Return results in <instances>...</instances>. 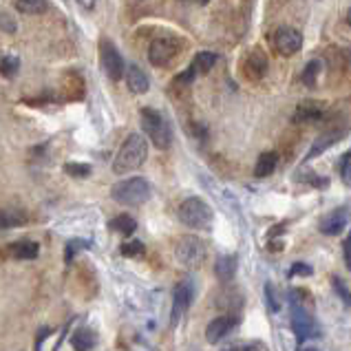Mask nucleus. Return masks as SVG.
<instances>
[{"label": "nucleus", "mask_w": 351, "mask_h": 351, "mask_svg": "<svg viewBox=\"0 0 351 351\" xmlns=\"http://www.w3.org/2000/svg\"><path fill=\"white\" fill-rule=\"evenodd\" d=\"M148 157V139L146 135L130 133L126 137V142L122 148L117 150V155L113 159V173L115 175H126L130 170H137L146 162Z\"/></svg>", "instance_id": "nucleus-1"}, {"label": "nucleus", "mask_w": 351, "mask_h": 351, "mask_svg": "<svg viewBox=\"0 0 351 351\" xmlns=\"http://www.w3.org/2000/svg\"><path fill=\"white\" fill-rule=\"evenodd\" d=\"M142 128L144 135L150 139V144L159 150H168L170 144H173V133H170V126L166 122V117L157 111V108H142Z\"/></svg>", "instance_id": "nucleus-2"}, {"label": "nucleus", "mask_w": 351, "mask_h": 351, "mask_svg": "<svg viewBox=\"0 0 351 351\" xmlns=\"http://www.w3.org/2000/svg\"><path fill=\"white\" fill-rule=\"evenodd\" d=\"M179 221L190 230H210L213 226V208L202 197H188L177 210Z\"/></svg>", "instance_id": "nucleus-3"}, {"label": "nucleus", "mask_w": 351, "mask_h": 351, "mask_svg": "<svg viewBox=\"0 0 351 351\" xmlns=\"http://www.w3.org/2000/svg\"><path fill=\"white\" fill-rule=\"evenodd\" d=\"M111 197L122 206H142L150 199V184L144 177H128L111 188Z\"/></svg>", "instance_id": "nucleus-4"}, {"label": "nucleus", "mask_w": 351, "mask_h": 351, "mask_svg": "<svg viewBox=\"0 0 351 351\" xmlns=\"http://www.w3.org/2000/svg\"><path fill=\"white\" fill-rule=\"evenodd\" d=\"M182 49H184V43L177 36L162 34L150 43L148 60H150V64H155V66H168L179 53H182Z\"/></svg>", "instance_id": "nucleus-5"}, {"label": "nucleus", "mask_w": 351, "mask_h": 351, "mask_svg": "<svg viewBox=\"0 0 351 351\" xmlns=\"http://www.w3.org/2000/svg\"><path fill=\"white\" fill-rule=\"evenodd\" d=\"M206 243L199 237H182L175 243V256L177 261L188 269H197L206 263Z\"/></svg>", "instance_id": "nucleus-6"}, {"label": "nucleus", "mask_w": 351, "mask_h": 351, "mask_svg": "<svg viewBox=\"0 0 351 351\" xmlns=\"http://www.w3.org/2000/svg\"><path fill=\"white\" fill-rule=\"evenodd\" d=\"M99 62H102V71L106 73L108 80H113V82L122 80L124 60L111 40H102V43H99Z\"/></svg>", "instance_id": "nucleus-7"}, {"label": "nucleus", "mask_w": 351, "mask_h": 351, "mask_svg": "<svg viewBox=\"0 0 351 351\" xmlns=\"http://www.w3.org/2000/svg\"><path fill=\"white\" fill-rule=\"evenodd\" d=\"M272 43H274V49L278 56L292 58L300 51V47H303V36L292 27H280V29H276Z\"/></svg>", "instance_id": "nucleus-8"}, {"label": "nucleus", "mask_w": 351, "mask_h": 351, "mask_svg": "<svg viewBox=\"0 0 351 351\" xmlns=\"http://www.w3.org/2000/svg\"><path fill=\"white\" fill-rule=\"evenodd\" d=\"M193 298H195V287L190 285V280H179L173 289V314H170L173 325H177L179 320H182V316L188 312Z\"/></svg>", "instance_id": "nucleus-9"}, {"label": "nucleus", "mask_w": 351, "mask_h": 351, "mask_svg": "<svg viewBox=\"0 0 351 351\" xmlns=\"http://www.w3.org/2000/svg\"><path fill=\"white\" fill-rule=\"evenodd\" d=\"M292 329L300 343L307 338H314V334H316V323H314L312 314H309V309H305L300 303H294V307H292Z\"/></svg>", "instance_id": "nucleus-10"}, {"label": "nucleus", "mask_w": 351, "mask_h": 351, "mask_svg": "<svg viewBox=\"0 0 351 351\" xmlns=\"http://www.w3.org/2000/svg\"><path fill=\"white\" fill-rule=\"evenodd\" d=\"M267 69H269V60H267V53L263 51V49H254V51H250V56L243 62V73L247 80H252V82L263 80Z\"/></svg>", "instance_id": "nucleus-11"}, {"label": "nucleus", "mask_w": 351, "mask_h": 351, "mask_svg": "<svg viewBox=\"0 0 351 351\" xmlns=\"http://www.w3.org/2000/svg\"><path fill=\"white\" fill-rule=\"evenodd\" d=\"M237 323H239L237 316H230V314L219 316V318H215V320H210L208 327H206V340H208L210 345L221 343V340L237 327Z\"/></svg>", "instance_id": "nucleus-12"}, {"label": "nucleus", "mask_w": 351, "mask_h": 351, "mask_svg": "<svg viewBox=\"0 0 351 351\" xmlns=\"http://www.w3.org/2000/svg\"><path fill=\"white\" fill-rule=\"evenodd\" d=\"M345 135H347V128H332V130H325V133H320L316 137V142L309 146V153L305 155V159L309 162V159L320 157L327 148H332L334 144L340 142V139H345Z\"/></svg>", "instance_id": "nucleus-13"}, {"label": "nucleus", "mask_w": 351, "mask_h": 351, "mask_svg": "<svg viewBox=\"0 0 351 351\" xmlns=\"http://www.w3.org/2000/svg\"><path fill=\"white\" fill-rule=\"evenodd\" d=\"M347 223H349V210L347 208H338V210H334V213H329V215H325L323 219H320L318 230L323 234H327V237H336L347 228Z\"/></svg>", "instance_id": "nucleus-14"}, {"label": "nucleus", "mask_w": 351, "mask_h": 351, "mask_svg": "<svg viewBox=\"0 0 351 351\" xmlns=\"http://www.w3.org/2000/svg\"><path fill=\"white\" fill-rule=\"evenodd\" d=\"M323 117H325V108L316 102H303V104H298L294 111L296 124H314V122H320Z\"/></svg>", "instance_id": "nucleus-15"}, {"label": "nucleus", "mask_w": 351, "mask_h": 351, "mask_svg": "<svg viewBox=\"0 0 351 351\" xmlns=\"http://www.w3.org/2000/svg\"><path fill=\"white\" fill-rule=\"evenodd\" d=\"M126 84H128V91L130 93L144 95L148 88H150V80H148V75L139 66H128V71H126Z\"/></svg>", "instance_id": "nucleus-16"}, {"label": "nucleus", "mask_w": 351, "mask_h": 351, "mask_svg": "<svg viewBox=\"0 0 351 351\" xmlns=\"http://www.w3.org/2000/svg\"><path fill=\"white\" fill-rule=\"evenodd\" d=\"M95 345H97V336L91 327H80L71 336V347L75 351H93Z\"/></svg>", "instance_id": "nucleus-17"}, {"label": "nucleus", "mask_w": 351, "mask_h": 351, "mask_svg": "<svg viewBox=\"0 0 351 351\" xmlns=\"http://www.w3.org/2000/svg\"><path fill=\"white\" fill-rule=\"evenodd\" d=\"M215 274L221 283H230L237 276V256H219L215 263Z\"/></svg>", "instance_id": "nucleus-18"}, {"label": "nucleus", "mask_w": 351, "mask_h": 351, "mask_svg": "<svg viewBox=\"0 0 351 351\" xmlns=\"http://www.w3.org/2000/svg\"><path fill=\"white\" fill-rule=\"evenodd\" d=\"M12 254L18 261H34L40 254V245L36 243V241H29V239L16 241V243L12 245Z\"/></svg>", "instance_id": "nucleus-19"}, {"label": "nucleus", "mask_w": 351, "mask_h": 351, "mask_svg": "<svg viewBox=\"0 0 351 351\" xmlns=\"http://www.w3.org/2000/svg\"><path fill=\"white\" fill-rule=\"evenodd\" d=\"M276 166H278V153H274V150H267V153H263L258 157V162L254 166V175L258 179L269 177L276 170Z\"/></svg>", "instance_id": "nucleus-20"}, {"label": "nucleus", "mask_w": 351, "mask_h": 351, "mask_svg": "<svg viewBox=\"0 0 351 351\" xmlns=\"http://www.w3.org/2000/svg\"><path fill=\"white\" fill-rule=\"evenodd\" d=\"M62 97L64 99H73V102H77V99L84 97V82L80 80V75L71 73L62 84Z\"/></svg>", "instance_id": "nucleus-21"}, {"label": "nucleus", "mask_w": 351, "mask_h": 351, "mask_svg": "<svg viewBox=\"0 0 351 351\" xmlns=\"http://www.w3.org/2000/svg\"><path fill=\"white\" fill-rule=\"evenodd\" d=\"M0 223H3V230L25 226L27 223V215L23 213V210H18V208H5L3 215H0Z\"/></svg>", "instance_id": "nucleus-22"}, {"label": "nucleus", "mask_w": 351, "mask_h": 351, "mask_svg": "<svg viewBox=\"0 0 351 351\" xmlns=\"http://www.w3.org/2000/svg\"><path fill=\"white\" fill-rule=\"evenodd\" d=\"M217 53H213V51H199L197 56H195V60H193V66L195 71H197V75H204V73H208L210 69H213L215 64H217Z\"/></svg>", "instance_id": "nucleus-23"}, {"label": "nucleus", "mask_w": 351, "mask_h": 351, "mask_svg": "<svg viewBox=\"0 0 351 351\" xmlns=\"http://www.w3.org/2000/svg\"><path fill=\"white\" fill-rule=\"evenodd\" d=\"M14 7L23 14H45L49 9V0H14Z\"/></svg>", "instance_id": "nucleus-24"}, {"label": "nucleus", "mask_w": 351, "mask_h": 351, "mask_svg": "<svg viewBox=\"0 0 351 351\" xmlns=\"http://www.w3.org/2000/svg\"><path fill=\"white\" fill-rule=\"evenodd\" d=\"M111 230H115V232L124 234V237H130L137 230V223L130 215H119L111 221Z\"/></svg>", "instance_id": "nucleus-25"}, {"label": "nucleus", "mask_w": 351, "mask_h": 351, "mask_svg": "<svg viewBox=\"0 0 351 351\" xmlns=\"http://www.w3.org/2000/svg\"><path fill=\"white\" fill-rule=\"evenodd\" d=\"M320 69H323V64H320V60H312V62H307L303 73H300V80H303V84L307 88H314L316 86V80L320 75Z\"/></svg>", "instance_id": "nucleus-26"}, {"label": "nucleus", "mask_w": 351, "mask_h": 351, "mask_svg": "<svg viewBox=\"0 0 351 351\" xmlns=\"http://www.w3.org/2000/svg\"><path fill=\"white\" fill-rule=\"evenodd\" d=\"M146 252V247H144V243L142 241H126V243H122L119 245V254L122 256H142Z\"/></svg>", "instance_id": "nucleus-27"}, {"label": "nucleus", "mask_w": 351, "mask_h": 351, "mask_svg": "<svg viewBox=\"0 0 351 351\" xmlns=\"http://www.w3.org/2000/svg\"><path fill=\"white\" fill-rule=\"evenodd\" d=\"M64 173L69 177H75V179H84L91 175V166L88 164H75V162H69L64 164Z\"/></svg>", "instance_id": "nucleus-28"}, {"label": "nucleus", "mask_w": 351, "mask_h": 351, "mask_svg": "<svg viewBox=\"0 0 351 351\" xmlns=\"http://www.w3.org/2000/svg\"><path fill=\"white\" fill-rule=\"evenodd\" d=\"M20 69V60L16 56H3V64H0V71L5 77H14Z\"/></svg>", "instance_id": "nucleus-29"}, {"label": "nucleus", "mask_w": 351, "mask_h": 351, "mask_svg": "<svg viewBox=\"0 0 351 351\" xmlns=\"http://www.w3.org/2000/svg\"><path fill=\"white\" fill-rule=\"evenodd\" d=\"M332 287H334V292L340 296V300H343V305H345V307H351V292L347 289V285L343 283V278L334 276V278H332Z\"/></svg>", "instance_id": "nucleus-30"}, {"label": "nucleus", "mask_w": 351, "mask_h": 351, "mask_svg": "<svg viewBox=\"0 0 351 351\" xmlns=\"http://www.w3.org/2000/svg\"><path fill=\"white\" fill-rule=\"evenodd\" d=\"M91 243L88 241H82V239H71L66 243V250H64V261L69 263V261H73V256H75V252H80V250H84V247H88Z\"/></svg>", "instance_id": "nucleus-31"}, {"label": "nucleus", "mask_w": 351, "mask_h": 351, "mask_svg": "<svg viewBox=\"0 0 351 351\" xmlns=\"http://www.w3.org/2000/svg\"><path fill=\"white\" fill-rule=\"evenodd\" d=\"M265 298H267V305L272 312H280V294L276 292L274 283H267L265 285Z\"/></svg>", "instance_id": "nucleus-32"}, {"label": "nucleus", "mask_w": 351, "mask_h": 351, "mask_svg": "<svg viewBox=\"0 0 351 351\" xmlns=\"http://www.w3.org/2000/svg\"><path fill=\"white\" fill-rule=\"evenodd\" d=\"M340 179H343L345 186H351V153L340 164Z\"/></svg>", "instance_id": "nucleus-33"}, {"label": "nucleus", "mask_w": 351, "mask_h": 351, "mask_svg": "<svg viewBox=\"0 0 351 351\" xmlns=\"http://www.w3.org/2000/svg\"><path fill=\"white\" fill-rule=\"evenodd\" d=\"M223 351H267L265 345L261 343H247V345H234V347H228Z\"/></svg>", "instance_id": "nucleus-34"}, {"label": "nucleus", "mask_w": 351, "mask_h": 351, "mask_svg": "<svg viewBox=\"0 0 351 351\" xmlns=\"http://www.w3.org/2000/svg\"><path fill=\"white\" fill-rule=\"evenodd\" d=\"M289 276H312V267L307 263H294L289 269Z\"/></svg>", "instance_id": "nucleus-35"}, {"label": "nucleus", "mask_w": 351, "mask_h": 351, "mask_svg": "<svg viewBox=\"0 0 351 351\" xmlns=\"http://www.w3.org/2000/svg\"><path fill=\"white\" fill-rule=\"evenodd\" d=\"M343 252H345V263H347V267L351 269V232H349V237L345 239Z\"/></svg>", "instance_id": "nucleus-36"}, {"label": "nucleus", "mask_w": 351, "mask_h": 351, "mask_svg": "<svg viewBox=\"0 0 351 351\" xmlns=\"http://www.w3.org/2000/svg\"><path fill=\"white\" fill-rule=\"evenodd\" d=\"M95 3H97V0H77V5L82 7V9H93Z\"/></svg>", "instance_id": "nucleus-37"}, {"label": "nucleus", "mask_w": 351, "mask_h": 351, "mask_svg": "<svg viewBox=\"0 0 351 351\" xmlns=\"http://www.w3.org/2000/svg\"><path fill=\"white\" fill-rule=\"evenodd\" d=\"M296 351H318V349H314V347H298Z\"/></svg>", "instance_id": "nucleus-38"}, {"label": "nucleus", "mask_w": 351, "mask_h": 351, "mask_svg": "<svg viewBox=\"0 0 351 351\" xmlns=\"http://www.w3.org/2000/svg\"><path fill=\"white\" fill-rule=\"evenodd\" d=\"M347 23L351 25V9H349V12H347Z\"/></svg>", "instance_id": "nucleus-39"}, {"label": "nucleus", "mask_w": 351, "mask_h": 351, "mask_svg": "<svg viewBox=\"0 0 351 351\" xmlns=\"http://www.w3.org/2000/svg\"><path fill=\"white\" fill-rule=\"evenodd\" d=\"M197 3H199V5H208V3H210V0H197Z\"/></svg>", "instance_id": "nucleus-40"}]
</instances>
